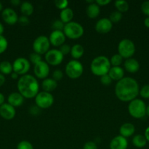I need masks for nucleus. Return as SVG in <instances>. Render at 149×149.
<instances>
[{"instance_id": "17", "label": "nucleus", "mask_w": 149, "mask_h": 149, "mask_svg": "<svg viewBox=\"0 0 149 149\" xmlns=\"http://www.w3.org/2000/svg\"><path fill=\"white\" fill-rule=\"evenodd\" d=\"M128 141L127 138L121 135H117L111 140L110 143V149H127Z\"/></svg>"}, {"instance_id": "29", "label": "nucleus", "mask_w": 149, "mask_h": 149, "mask_svg": "<svg viewBox=\"0 0 149 149\" xmlns=\"http://www.w3.org/2000/svg\"><path fill=\"white\" fill-rule=\"evenodd\" d=\"M114 4H115V8L117 9V11L121 13L127 12L129 8V3L125 0H117L115 1Z\"/></svg>"}, {"instance_id": "15", "label": "nucleus", "mask_w": 149, "mask_h": 149, "mask_svg": "<svg viewBox=\"0 0 149 149\" xmlns=\"http://www.w3.org/2000/svg\"><path fill=\"white\" fill-rule=\"evenodd\" d=\"M1 17L3 20L8 25H15L18 20V16L13 9L7 7L2 10Z\"/></svg>"}, {"instance_id": "19", "label": "nucleus", "mask_w": 149, "mask_h": 149, "mask_svg": "<svg viewBox=\"0 0 149 149\" xmlns=\"http://www.w3.org/2000/svg\"><path fill=\"white\" fill-rule=\"evenodd\" d=\"M124 65L126 71L131 74H134L140 69V63L138 62V61L132 58L126 60Z\"/></svg>"}, {"instance_id": "8", "label": "nucleus", "mask_w": 149, "mask_h": 149, "mask_svg": "<svg viewBox=\"0 0 149 149\" xmlns=\"http://www.w3.org/2000/svg\"><path fill=\"white\" fill-rule=\"evenodd\" d=\"M35 98V104L42 109H48L53 104L54 97L51 93L42 91L39 92Z\"/></svg>"}, {"instance_id": "18", "label": "nucleus", "mask_w": 149, "mask_h": 149, "mask_svg": "<svg viewBox=\"0 0 149 149\" xmlns=\"http://www.w3.org/2000/svg\"><path fill=\"white\" fill-rule=\"evenodd\" d=\"M7 102L13 107H19L23 105V102H24V97L18 92H14V93H10L8 95Z\"/></svg>"}, {"instance_id": "52", "label": "nucleus", "mask_w": 149, "mask_h": 149, "mask_svg": "<svg viewBox=\"0 0 149 149\" xmlns=\"http://www.w3.org/2000/svg\"><path fill=\"white\" fill-rule=\"evenodd\" d=\"M4 26H3L2 23H1V22H0V36L3 34V33H4Z\"/></svg>"}, {"instance_id": "24", "label": "nucleus", "mask_w": 149, "mask_h": 149, "mask_svg": "<svg viewBox=\"0 0 149 149\" xmlns=\"http://www.w3.org/2000/svg\"><path fill=\"white\" fill-rule=\"evenodd\" d=\"M60 20L64 23V24H67V23H70L72 21L73 17H74V12L70 7H67V8L64 9V10H61L59 14Z\"/></svg>"}, {"instance_id": "12", "label": "nucleus", "mask_w": 149, "mask_h": 149, "mask_svg": "<svg viewBox=\"0 0 149 149\" xmlns=\"http://www.w3.org/2000/svg\"><path fill=\"white\" fill-rule=\"evenodd\" d=\"M34 73L37 78L45 79L50 74V66L45 61H40L34 66Z\"/></svg>"}, {"instance_id": "32", "label": "nucleus", "mask_w": 149, "mask_h": 149, "mask_svg": "<svg viewBox=\"0 0 149 149\" xmlns=\"http://www.w3.org/2000/svg\"><path fill=\"white\" fill-rule=\"evenodd\" d=\"M65 24L61 20H55L51 24V28L53 31H63Z\"/></svg>"}, {"instance_id": "9", "label": "nucleus", "mask_w": 149, "mask_h": 149, "mask_svg": "<svg viewBox=\"0 0 149 149\" xmlns=\"http://www.w3.org/2000/svg\"><path fill=\"white\" fill-rule=\"evenodd\" d=\"M50 46H51V43H50L49 39L43 35L37 37L32 45L34 52L40 55L43 54L45 55L50 49Z\"/></svg>"}, {"instance_id": "27", "label": "nucleus", "mask_w": 149, "mask_h": 149, "mask_svg": "<svg viewBox=\"0 0 149 149\" xmlns=\"http://www.w3.org/2000/svg\"><path fill=\"white\" fill-rule=\"evenodd\" d=\"M132 144L138 148H142L145 147L147 144V141L144 135H136L132 138Z\"/></svg>"}, {"instance_id": "45", "label": "nucleus", "mask_w": 149, "mask_h": 149, "mask_svg": "<svg viewBox=\"0 0 149 149\" xmlns=\"http://www.w3.org/2000/svg\"><path fill=\"white\" fill-rule=\"evenodd\" d=\"M110 0H96L95 2L100 7V6H106L110 3Z\"/></svg>"}, {"instance_id": "26", "label": "nucleus", "mask_w": 149, "mask_h": 149, "mask_svg": "<svg viewBox=\"0 0 149 149\" xmlns=\"http://www.w3.org/2000/svg\"><path fill=\"white\" fill-rule=\"evenodd\" d=\"M20 10L22 15L25 16L32 15L34 13V6L29 1H23L21 3L20 6Z\"/></svg>"}, {"instance_id": "54", "label": "nucleus", "mask_w": 149, "mask_h": 149, "mask_svg": "<svg viewBox=\"0 0 149 149\" xmlns=\"http://www.w3.org/2000/svg\"><path fill=\"white\" fill-rule=\"evenodd\" d=\"M2 8H3V6H2V4H1V2L0 1V12L2 10Z\"/></svg>"}, {"instance_id": "51", "label": "nucleus", "mask_w": 149, "mask_h": 149, "mask_svg": "<svg viewBox=\"0 0 149 149\" xmlns=\"http://www.w3.org/2000/svg\"><path fill=\"white\" fill-rule=\"evenodd\" d=\"M144 25L145 27L149 28V17H145V19L144 20Z\"/></svg>"}, {"instance_id": "25", "label": "nucleus", "mask_w": 149, "mask_h": 149, "mask_svg": "<svg viewBox=\"0 0 149 149\" xmlns=\"http://www.w3.org/2000/svg\"><path fill=\"white\" fill-rule=\"evenodd\" d=\"M71 56L74 58V60H78L81 58L84 54V48L80 44H75L71 47Z\"/></svg>"}, {"instance_id": "34", "label": "nucleus", "mask_w": 149, "mask_h": 149, "mask_svg": "<svg viewBox=\"0 0 149 149\" xmlns=\"http://www.w3.org/2000/svg\"><path fill=\"white\" fill-rule=\"evenodd\" d=\"M8 47V42L3 35L0 36V54H2L6 51Z\"/></svg>"}, {"instance_id": "2", "label": "nucleus", "mask_w": 149, "mask_h": 149, "mask_svg": "<svg viewBox=\"0 0 149 149\" xmlns=\"http://www.w3.org/2000/svg\"><path fill=\"white\" fill-rule=\"evenodd\" d=\"M18 93L24 98L31 99L36 97L39 93V86L37 79L31 74H25L18 79L17 83Z\"/></svg>"}, {"instance_id": "47", "label": "nucleus", "mask_w": 149, "mask_h": 149, "mask_svg": "<svg viewBox=\"0 0 149 149\" xmlns=\"http://www.w3.org/2000/svg\"><path fill=\"white\" fill-rule=\"evenodd\" d=\"M5 80H6L5 77H4L2 74H1V73H0V87H1V86H2L3 84H4V82H5Z\"/></svg>"}, {"instance_id": "22", "label": "nucleus", "mask_w": 149, "mask_h": 149, "mask_svg": "<svg viewBox=\"0 0 149 149\" xmlns=\"http://www.w3.org/2000/svg\"><path fill=\"white\" fill-rule=\"evenodd\" d=\"M86 15L91 19H95L100 14V7L96 4V2H93L92 4H89L86 7Z\"/></svg>"}, {"instance_id": "3", "label": "nucleus", "mask_w": 149, "mask_h": 149, "mask_svg": "<svg viewBox=\"0 0 149 149\" xmlns=\"http://www.w3.org/2000/svg\"><path fill=\"white\" fill-rule=\"evenodd\" d=\"M110 68L111 64L109 58L104 55H99L93 58L90 65V69L92 74L98 77L108 74Z\"/></svg>"}, {"instance_id": "53", "label": "nucleus", "mask_w": 149, "mask_h": 149, "mask_svg": "<svg viewBox=\"0 0 149 149\" xmlns=\"http://www.w3.org/2000/svg\"><path fill=\"white\" fill-rule=\"evenodd\" d=\"M146 115L148 116H149V105L148 106H146Z\"/></svg>"}, {"instance_id": "37", "label": "nucleus", "mask_w": 149, "mask_h": 149, "mask_svg": "<svg viewBox=\"0 0 149 149\" xmlns=\"http://www.w3.org/2000/svg\"><path fill=\"white\" fill-rule=\"evenodd\" d=\"M17 149H34L33 145L27 141H22L17 145Z\"/></svg>"}, {"instance_id": "42", "label": "nucleus", "mask_w": 149, "mask_h": 149, "mask_svg": "<svg viewBox=\"0 0 149 149\" xmlns=\"http://www.w3.org/2000/svg\"><path fill=\"white\" fill-rule=\"evenodd\" d=\"M19 23L21 26H27L29 23V19L27 16H25L22 15L21 16L18 17V20Z\"/></svg>"}, {"instance_id": "10", "label": "nucleus", "mask_w": 149, "mask_h": 149, "mask_svg": "<svg viewBox=\"0 0 149 149\" xmlns=\"http://www.w3.org/2000/svg\"><path fill=\"white\" fill-rule=\"evenodd\" d=\"M30 68V62L26 58H22V57L18 58L13 63V71L18 75L23 76L25 74H27Z\"/></svg>"}, {"instance_id": "33", "label": "nucleus", "mask_w": 149, "mask_h": 149, "mask_svg": "<svg viewBox=\"0 0 149 149\" xmlns=\"http://www.w3.org/2000/svg\"><path fill=\"white\" fill-rule=\"evenodd\" d=\"M40 61H42V57H41L40 55L34 52L30 54V55H29V62H30V63H32V64L35 65V64L38 63Z\"/></svg>"}, {"instance_id": "4", "label": "nucleus", "mask_w": 149, "mask_h": 149, "mask_svg": "<svg viewBox=\"0 0 149 149\" xmlns=\"http://www.w3.org/2000/svg\"><path fill=\"white\" fill-rule=\"evenodd\" d=\"M128 111L134 119H142L146 115L145 103L141 99H134L129 103Z\"/></svg>"}, {"instance_id": "40", "label": "nucleus", "mask_w": 149, "mask_h": 149, "mask_svg": "<svg viewBox=\"0 0 149 149\" xmlns=\"http://www.w3.org/2000/svg\"><path fill=\"white\" fill-rule=\"evenodd\" d=\"M59 51L63 54V55H68L69 53H70L71 52V46L67 44H64L63 45H61V47H59Z\"/></svg>"}, {"instance_id": "46", "label": "nucleus", "mask_w": 149, "mask_h": 149, "mask_svg": "<svg viewBox=\"0 0 149 149\" xmlns=\"http://www.w3.org/2000/svg\"><path fill=\"white\" fill-rule=\"evenodd\" d=\"M144 136L147 142H149V127H148L145 129V130Z\"/></svg>"}, {"instance_id": "5", "label": "nucleus", "mask_w": 149, "mask_h": 149, "mask_svg": "<svg viewBox=\"0 0 149 149\" xmlns=\"http://www.w3.org/2000/svg\"><path fill=\"white\" fill-rule=\"evenodd\" d=\"M66 37L70 39H77L84 33V29L79 23L71 21L65 24L63 30Z\"/></svg>"}, {"instance_id": "31", "label": "nucleus", "mask_w": 149, "mask_h": 149, "mask_svg": "<svg viewBox=\"0 0 149 149\" xmlns=\"http://www.w3.org/2000/svg\"><path fill=\"white\" fill-rule=\"evenodd\" d=\"M122 13L116 10V11H113L112 13H111V14L110 15L109 19L112 22V23H117L122 19Z\"/></svg>"}, {"instance_id": "7", "label": "nucleus", "mask_w": 149, "mask_h": 149, "mask_svg": "<svg viewBox=\"0 0 149 149\" xmlns=\"http://www.w3.org/2000/svg\"><path fill=\"white\" fill-rule=\"evenodd\" d=\"M65 73L69 78L72 79H78L83 73V64L77 60H72L66 65Z\"/></svg>"}, {"instance_id": "36", "label": "nucleus", "mask_w": 149, "mask_h": 149, "mask_svg": "<svg viewBox=\"0 0 149 149\" xmlns=\"http://www.w3.org/2000/svg\"><path fill=\"white\" fill-rule=\"evenodd\" d=\"M54 4L57 8L62 10L68 7L69 1L67 0H56L54 1Z\"/></svg>"}, {"instance_id": "43", "label": "nucleus", "mask_w": 149, "mask_h": 149, "mask_svg": "<svg viewBox=\"0 0 149 149\" xmlns=\"http://www.w3.org/2000/svg\"><path fill=\"white\" fill-rule=\"evenodd\" d=\"M83 149H98V147L93 141H89L84 144Z\"/></svg>"}, {"instance_id": "21", "label": "nucleus", "mask_w": 149, "mask_h": 149, "mask_svg": "<svg viewBox=\"0 0 149 149\" xmlns=\"http://www.w3.org/2000/svg\"><path fill=\"white\" fill-rule=\"evenodd\" d=\"M108 75L112 81H120L124 77V70L121 66H111Z\"/></svg>"}, {"instance_id": "44", "label": "nucleus", "mask_w": 149, "mask_h": 149, "mask_svg": "<svg viewBox=\"0 0 149 149\" xmlns=\"http://www.w3.org/2000/svg\"><path fill=\"white\" fill-rule=\"evenodd\" d=\"M39 111H40V109H39L38 106H32L29 109V112L32 113V115H37L38 113H39Z\"/></svg>"}, {"instance_id": "20", "label": "nucleus", "mask_w": 149, "mask_h": 149, "mask_svg": "<svg viewBox=\"0 0 149 149\" xmlns=\"http://www.w3.org/2000/svg\"><path fill=\"white\" fill-rule=\"evenodd\" d=\"M134 132H135V127L133 124L129 122L123 124L119 129L120 135L125 138L132 136L133 134H134Z\"/></svg>"}, {"instance_id": "6", "label": "nucleus", "mask_w": 149, "mask_h": 149, "mask_svg": "<svg viewBox=\"0 0 149 149\" xmlns=\"http://www.w3.org/2000/svg\"><path fill=\"white\" fill-rule=\"evenodd\" d=\"M135 45L131 39H124L120 41V42L118 43V54L123 58H125L126 60L132 58V56L135 53Z\"/></svg>"}, {"instance_id": "28", "label": "nucleus", "mask_w": 149, "mask_h": 149, "mask_svg": "<svg viewBox=\"0 0 149 149\" xmlns=\"http://www.w3.org/2000/svg\"><path fill=\"white\" fill-rule=\"evenodd\" d=\"M13 71V63L7 61H1L0 63V72L3 75L4 74H11Z\"/></svg>"}, {"instance_id": "41", "label": "nucleus", "mask_w": 149, "mask_h": 149, "mask_svg": "<svg viewBox=\"0 0 149 149\" xmlns=\"http://www.w3.org/2000/svg\"><path fill=\"white\" fill-rule=\"evenodd\" d=\"M141 11L145 15L149 17V1H145L142 3Z\"/></svg>"}, {"instance_id": "35", "label": "nucleus", "mask_w": 149, "mask_h": 149, "mask_svg": "<svg viewBox=\"0 0 149 149\" xmlns=\"http://www.w3.org/2000/svg\"><path fill=\"white\" fill-rule=\"evenodd\" d=\"M139 94L143 98L149 99V84H145L140 89Z\"/></svg>"}, {"instance_id": "1", "label": "nucleus", "mask_w": 149, "mask_h": 149, "mask_svg": "<svg viewBox=\"0 0 149 149\" xmlns=\"http://www.w3.org/2000/svg\"><path fill=\"white\" fill-rule=\"evenodd\" d=\"M140 88L137 80L131 77H124L117 81L115 94L118 100L123 102H130L137 98Z\"/></svg>"}, {"instance_id": "13", "label": "nucleus", "mask_w": 149, "mask_h": 149, "mask_svg": "<svg viewBox=\"0 0 149 149\" xmlns=\"http://www.w3.org/2000/svg\"><path fill=\"white\" fill-rule=\"evenodd\" d=\"M50 43L54 47H61L66 41V36L61 31H53L48 37Z\"/></svg>"}, {"instance_id": "14", "label": "nucleus", "mask_w": 149, "mask_h": 149, "mask_svg": "<svg viewBox=\"0 0 149 149\" xmlns=\"http://www.w3.org/2000/svg\"><path fill=\"white\" fill-rule=\"evenodd\" d=\"M112 28V22L110 20L109 18L107 17H103L101 18L96 22L95 25V30L96 32L99 33H108L111 31Z\"/></svg>"}, {"instance_id": "23", "label": "nucleus", "mask_w": 149, "mask_h": 149, "mask_svg": "<svg viewBox=\"0 0 149 149\" xmlns=\"http://www.w3.org/2000/svg\"><path fill=\"white\" fill-rule=\"evenodd\" d=\"M57 86H58V83L53 78L45 79L42 82V90L47 93H51V92L53 91L54 90H56Z\"/></svg>"}, {"instance_id": "11", "label": "nucleus", "mask_w": 149, "mask_h": 149, "mask_svg": "<svg viewBox=\"0 0 149 149\" xmlns=\"http://www.w3.org/2000/svg\"><path fill=\"white\" fill-rule=\"evenodd\" d=\"M45 62L49 65L56 66L60 65L64 60V55L58 49H51L45 55Z\"/></svg>"}, {"instance_id": "48", "label": "nucleus", "mask_w": 149, "mask_h": 149, "mask_svg": "<svg viewBox=\"0 0 149 149\" xmlns=\"http://www.w3.org/2000/svg\"><path fill=\"white\" fill-rule=\"evenodd\" d=\"M10 3L12 4H13L14 6H18L19 4H21V2H20V0H11L10 1Z\"/></svg>"}, {"instance_id": "38", "label": "nucleus", "mask_w": 149, "mask_h": 149, "mask_svg": "<svg viewBox=\"0 0 149 149\" xmlns=\"http://www.w3.org/2000/svg\"><path fill=\"white\" fill-rule=\"evenodd\" d=\"M63 77H64V74H63L62 71H61L60 69H56L53 72L52 78L55 81H60L61 79H62Z\"/></svg>"}, {"instance_id": "39", "label": "nucleus", "mask_w": 149, "mask_h": 149, "mask_svg": "<svg viewBox=\"0 0 149 149\" xmlns=\"http://www.w3.org/2000/svg\"><path fill=\"white\" fill-rule=\"evenodd\" d=\"M100 81L101 83H102V84H103V85L105 86H108V85H110V84L112 83V80L108 74L100 77Z\"/></svg>"}, {"instance_id": "50", "label": "nucleus", "mask_w": 149, "mask_h": 149, "mask_svg": "<svg viewBox=\"0 0 149 149\" xmlns=\"http://www.w3.org/2000/svg\"><path fill=\"white\" fill-rule=\"evenodd\" d=\"M10 75H11V78L13 79H18L19 75L18 74H16L15 72H14V71H13Z\"/></svg>"}, {"instance_id": "49", "label": "nucleus", "mask_w": 149, "mask_h": 149, "mask_svg": "<svg viewBox=\"0 0 149 149\" xmlns=\"http://www.w3.org/2000/svg\"><path fill=\"white\" fill-rule=\"evenodd\" d=\"M4 100H5V97L4 95L1 93H0V106H1L2 104L4 103Z\"/></svg>"}, {"instance_id": "30", "label": "nucleus", "mask_w": 149, "mask_h": 149, "mask_svg": "<svg viewBox=\"0 0 149 149\" xmlns=\"http://www.w3.org/2000/svg\"><path fill=\"white\" fill-rule=\"evenodd\" d=\"M123 59L124 58L118 53L113 55L110 59L111 66H121V63H123Z\"/></svg>"}, {"instance_id": "16", "label": "nucleus", "mask_w": 149, "mask_h": 149, "mask_svg": "<svg viewBox=\"0 0 149 149\" xmlns=\"http://www.w3.org/2000/svg\"><path fill=\"white\" fill-rule=\"evenodd\" d=\"M15 109L8 103H4L0 106V116L6 120H11L15 116Z\"/></svg>"}]
</instances>
